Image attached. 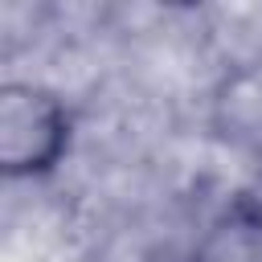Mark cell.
Here are the masks:
<instances>
[{"mask_svg":"<svg viewBox=\"0 0 262 262\" xmlns=\"http://www.w3.org/2000/svg\"><path fill=\"white\" fill-rule=\"evenodd\" d=\"M70 139L66 106L29 82H8L0 90V172L37 176L49 172Z\"/></svg>","mask_w":262,"mask_h":262,"instance_id":"6da1fadb","label":"cell"},{"mask_svg":"<svg viewBox=\"0 0 262 262\" xmlns=\"http://www.w3.org/2000/svg\"><path fill=\"white\" fill-rule=\"evenodd\" d=\"M188 262H262V209L233 205L229 213H221L201 233Z\"/></svg>","mask_w":262,"mask_h":262,"instance_id":"7a4b0ae2","label":"cell"}]
</instances>
